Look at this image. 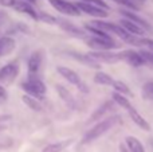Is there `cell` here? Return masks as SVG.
I'll use <instances>...</instances> for the list:
<instances>
[{
    "instance_id": "1",
    "label": "cell",
    "mask_w": 153,
    "mask_h": 152,
    "mask_svg": "<svg viewBox=\"0 0 153 152\" xmlns=\"http://www.w3.org/2000/svg\"><path fill=\"white\" fill-rule=\"evenodd\" d=\"M120 118H121L120 116H111V117L105 118V120L100 121L98 124H95L91 129H89V131L83 135V137H82V140H81V144H89V143L97 140L98 137L105 135L109 129L113 128L116 124H118Z\"/></svg>"
},
{
    "instance_id": "2",
    "label": "cell",
    "mask_w": 153,
    "mask_h": 152,
    "mask_svg": "<svg viewBox=\"0 0 153 152\" xmlns=\"http://www.w3.org/2000/svg\"><path fill=\"white\" fill-rule=\"evenodd\" d=\"M22 89L27 94H30L32 97H36V98H45L46 92H47L46 83L42 80L36 78V75H30L28 80L22 82Z\"/></svg>"
},
{
    "instance_id": "3",
    "label": "cell",
    "mask_w": 153,
    "mask_h": 152,
    "mask_svg": "<svg viewBox=\"0 0 153 152\" xmlns=\"http://www.w3.org/2000/svg\"><path fill=\"white\" fill-rule=\"evenodd\" d=\"M50 4L55 8L58 12L65 13V15L69 16H79L82 11L78 8L76 4H73L70 1H66V0H48Z\"/></svg>"
},
{
    "instance_id": "4",
    "label": "cell",
    "mask_w": 153,
    "mask_h": 152,
    "mask_svg": "<svg viewBox=\"0 0 153 152\" xmlns=\"http://www.w3.org/2000/svg\"><path fill=\"white\" fill-rule=\"evenodd\" d=\"M87 46L97 51L113 50V48L120 47V45H117L114 39H105V38H97V37H93L90 39H87Z\"/></svg>"
},
{
    "instance_id": "5",
    "label": "cell",
    "mask_w": 153,
    "mask_h": 152,
    "mask_svg": "<svg viewBox=\"0 0 153 152\" xmlns=\"http://www.w3.org/2000/svg\"><path fill=\"white\" fill-rule=\"evenodd\" d=\"M76 5H78V8L82 12L87 13V15L93 16V18L103 19V18H108V15H109L108 10H105V8H102V7H98V5H95V4H91V3L78 1Z\"/></svg>"
},
{
    "instance_id": "6",
    "label": "cell",
    "mask_w": 153,
    "mask_h": 152,
    "mask_svg": "<svg viewBox=\"0 0 153 152\" xmlns=\"http://www.w3.org/2000/svg\"><path fill=\"white\" fill-rule=\"evenodd\" d=\"M89 55L91 58H94L97 62L100 63H117V62L122 61L120 53H111L110 50H105V51H97L93 50L91 53H89Z\"/></svg>"
},
{
    "instance_id": "7",
    "label": "cell",
    "mask_w": 153,
    "mask_h": 152,
    "mask_svg": "<svg viewBox=\"0 0 153 152\" xmlns=\"http://www.w3.org/2000/svg\"><path fill=\"white\" fill-rule=\"evenodd\" d=\"M120 55H121L122 61H125L126 63H129L133 67H140L144 63H146V61L141 55V53H137L134 50H125L122 53H120Z\"/></svg>"
},
{
    "instance_id": "8",
    "label": "cell",
    "mask_w": 153,
    "mask_h": 152,
    "mask_svg": "<svg viewBox=\"0 0 153 152\" xmlns=\"http://www.w3.org/2000/svg\"><path fill=\"white\" fill-rule=\"evenodd\" d=\"M19 73V67L15 63H8L5 66L0 67V82L11 83L16 78Z\"/></svg>"
},
{
    "instance_id": "9",
    "label": "cell",
    "mask_w": 153,
    "mask_h": 152,
    "mask_svg": "<svg viewBox=\"0 0 153 152\" xmlns=\"http://www.w3.org/2000/svg\"><path fill=\"white\" fill-rule=\"evenodd\" d=\"M42 59H43V53L40 50H36L30 55L28 62H27V66H28V73L30 75H35L40 69V65H42Z\"/></svg>"
},
{
    "instance_id": "10",
    "label": "cell",
    "mask_w": 153,
    "mask_h": 152,
    "mask_svg": "<svg viewBox=\"0 0 153 152\" xmlns=\"http://www.w3.org/2000/svg\"><path fill=\"white\" fill-rule=\"evenodd\" d=\"M56 72H58L59 74H61L66 81H69L70 83H73V85H75V86H78L79 83L82 82V80H81V77H79V74H78L76 72H74L73 69H70V67H66V66H56Z\"/></svg>"
},
{
    "instance_id": "11",
    "label": "cell",
    "mask_w": 153,
    "mask_h": 152,
    "mask_svg": "<svg viewBox=\"0 0 153 152\" xmlns=\"http://www.w3.org/2000/svg\"><path fill=\"white\" fill-rule=\"evenodd\" d=\"M12 7L15 8L16 11H19V12H23V13H26V15H30L32 19L38 20L39 12H36V11H35V8L31 5V3L27 1V0H26V1H22V0H15V3H13Z\"/></svg>"
},
{
    "instance_id": "12",
    "label": "cell",
    "mask_w": 153,
    "mask_h": 152,
    "mask_svg": "<svg viewBox=\"0 0 153 152\" xmlns=\"http://www.w3.org/2000/svg\"><path fill=\"white\" fill-rule=\"evenodd\" d=\"M120 24H121L128 32L136 35V37H143V35L145 34V28H143V27L138 26L137 23H134V22L129 20V19H126V18L121 19V20H120Z\"/></svg>"
},
{
    "instance_id": "13",
    "label": "cell",
    "mask_w": 153,
    "mask_h": 152,
    "mask_svg": "<svg viewBox=\"0 0 153 152\" xmlns=\"http://www.w3.org/2000/svg\"><path fill=\"white\" fill-rule=\"evenodd\" d=\"M16 47V42L12 37H1L0 38V58L11 54Z\"/></svg>"
},
{
    "instance_id": "14",
    "label": "cell",
    "mask_w": 153,
    "mask_h": 152,
    "mask_svg": "<svg viewBox=\"0 0 153 152\" xmlns=\"http://www.w3.org/2000/svg\"><path fill=\"white\" fill-rule=\"evenodd\" d=\"M111 108H113V101L103 102L102 105H100V107H98L97 109L91 113V115H90L89 120H87V124L93 123V121H97V120H100V118H102L103 116H105V113L108 112V110H110Z\"/></svg>"
},
{
    "instance_id": "15",
    "label": "cell",
    "mask_w": 153,
    "mask_h": 152,
    "mask_svg": "<svg viewBox=\"0 0 153 152\" xmlns=\"http://www.w3.org/2000/svg\"><path fill=\"white\" fill-rule=\"evenodd\" d=\"M128 112H129V116H130V118H132V121L138 127V128H141L143 131H146V132L151 131V124H149L134 108H132V109L128 110Z\"/></svg>"
},
{
    "instance_id": "16",
    "label": "cell",
    "mask_w": 153,
    "mask_h": 152,
    "mask_svg": "<svg viewBox=\"0 0 153 152\" xmlns=\"http://www.w3.org/2000/svg\"><path fill=\"white\" fill-rule=\"evenodd\" d=\"M71 57H74L76 61H79L81 63L86 65L89 67H93V69H98L100 67V62H97L94 58L89 55V54H81V53H76V51H71Z\"/></svg>"
},
{
    "instance_id": "17",
    "label": "cell",
    "mask_w": 153,
    "mask_h": 152,
    "mask_svg": "<svg viewBox=\"0 0 153 152\" xmlns=\"http://www.w3.org/2000/svg\"><path fill=\"white\" fill-rule=\"evenodd\" d=\"M56 92H58L59 97L62 98V101H63L69 108L74 109L75 108V100H74V97H73V94L62 85H56Z\"/></svg>"
},
{
    "instance_id": "18",
    "label": "cell",
    "mask_w": 153,
    "mask_h": 152,
    "mask_svg": "<svg viewBox=\"0 0 153 152\" xmlns=\"http://www.w3.org/2000/svg\"><path fill=\"white\" fill-rule=\"evenodd\" d=\"M121 13L124 15V18H126V19H129V20H132V22H134V23H137L138 26H141L143 28L151 30V26H149V23L145 20V19H143L141 16H138L137 13L132 12L130 10H122Z\"/></svg>"
},
{
    "instance_id": "19",
    "label": "cell",
    "mask_w": 153,
    "mask_h": 152,
    "mask_svg": "<svg viewBox=\"0 0 153 152\" xmlns=\"http://www.w3.org/2000/svg\"><path fill=\"white\" fill-rule=\"evenodd\" d=\"M73 143L71 139H67V140H62V142H55V143H51V144H47L45 148H43L42 152H62L63 150H66L70 144Z\"/></svg>"
},
{
    "instance_id": "20",
    "label": "cell",
    "mask_w": 153,
    "mask_h": 152,
    "mask_svg": "<svg viewBox=\"0 0 153 152\" xmlns=\"http://www.w3.org/2000/svg\"><path fill=\"white\" fill-rule=\"evenodd\" d=\"M125 144H126L129 152H145L143 143L134 136H126L125 137Z\"/></svg>"
},
{
    "instance_id": "21",
    "label": "cell",
    "mask_w": 153,
    "mask_h": 152,
    "mask_svg": "<svg viewBox=\"0 0 153 152\" xmlns=\"http://www.w3.org/2000/svg\"><path fill=\"white\" fill-rule=\"evenodd\" d=\"M94 82L98 83V85H105V86H113L114 83V80L113 77H110L109 74H106V73L103 72H97L94 74Z\"/></svg>"
},
{
    "instance_id": "22",
    "label": "cell",
    "mask_w": 153,
    "mask_h": 152,
    "mask_svg": "<svg viewBox=\"0 0 153 152\" xmlns=\"http://www.w3.org/2000/svg\"><path fill=\"white\" fill-rule=\"evenodd\" d=\"M111 97H113V101L116 102V104H118L120 107L125 108L126 110H130L133 108L132 104H130V101L126 98V97H125V94H121V93H118V92L114 90L113 94H111Z\"/></svg>"
},
{
    "instance_id": "23",
    "label": "cell",
    "mask_w": 153,
    "mask_h": 152,
    "mask_svg": "<svg viewBox=\"0 0 153 152\" xmlns=\"http://www.w3.org/2000/svg\"><path fill=\"white\" fill-rule=\"evenodd\" d=\"M22 100H23V102L30 108V109L35 110V112H40V110H43V107L40 105V102L38 101L36 98H34L32 96H30V94H24V96L22 97Z\"/></svg>"
},
{
    "instance_id": "24",
    "label": "cell",
    "mask_w": 153,
    "mask_h": 152,
    "mask_svg": "<svg viewBox=\"0 0 153 152\" xmlns=\"http://www.w3.org/2000/svg\"><path fill=\"white\" fill-rule=\"evenodd\" d=\"M141 96L146 101H153V81H148L144 83L141 89Z\"/></svg>"
},
{
    "instance_id": "25",
    "label": "cell",
    "mask_w": 153,
    "mask_h": 152,
    "mask_svg": "<svg viewBox=\"0 0 153 152\" xmlns=\"http://www.w3.org/2000/svg\"><path fill=\"white\" fill-rule=\"evenodd\" d=\"M59 23H61V27H62V28L66 30L67 32H71V34L78 35V37H85V31H83V30H81V28H78V27L73 26V24H71V23H69V22H66V20H61Z\"/></svg>"
},
{
    "instance_id": "26",
    "label": "cell",
    "mask_w": 153,
    "mask_h": 152,
    "mask_svg": "<svg viewBox=\"0 0 153 152\" xmlns=\"http://www.w3.org/2000/svg\"><path fill=\"white\" fill-rule=\"evenodd\" d=\"M113 88L116 92H118V93H121V94H125V96H130V94H132L129 86H128L126 83H124L122 81H114Z\"/></svg>"
},
{
    "instance_id": "27",
    "label": "cell",
    "mask_w": 153,
    "mask_h": 152,
    "mask_svg": "<svg viewBox=\"0 0 153 152\" xmlns=\"http://www.w3.org/2000/svg\"><path fill=\"white\" fill-rule=\"evenodd\" d=\"M38 20L43 22V23H47V24H55V23H58V19H56L55 16L48 15L47 12H39Z\"/></svg>"
},
{
    "instance_id": "28",
    "label": "cell",
    "mask_w": 153,
    "mask_h": 152,
    "mask_svg": "<svg viewBox=\"0 0 153 152\" xmlns=\"http://www.w3.org/2000/svg\"><path fill=\"white\" fill-rule=\"evenodd\" d=\"M113 1L118 3L121 5H125L129 10H138V5L134 3V0H113Z\"/></svg>"
},
{
    "instance_id": "29",
    "label": "cell",
    "mask_w": 153,
    "mask_h": 152,
    "mask_svg": "<svg viewBox=\"0 0 153 152\" xmlns=\"http://www.w3.org/2000/svg\"><path fill=\"white\" fill-rule=\"evenodd\" d=\"M81 1L91 3V4H95V5H98V7H102V8H105V10H109L108 3L103 1V0H81Z\"/></svg>"
},
{
    "instance_id": "30",
    "label": "cell",
    "mask_w": 153,
    "mask_h": 152,
    "mask_svg": "<svg viewBox=\"0 0 153 152\" xmlns=\"http://www.w3.org/2000/svg\"><path fill=\"white\" fill-rule=\"evenodd\" d=\"M7 100H8V94H7V92H5V89L3 88V86H0V104L5 102Z\"/></svg>"
},
{
    "instance_id": "31",
    "label": "cell",
    "mask_w": 153,
    "mask_h": 152,
    "mask_svg": "<svg viewBox=\"0 0 153 152\" xmlns=\"http://www.w3.org/2000/svg\"><path fill=\"white\" fill-rule=\"evenodd\" d=\"M141 43L143 45H146L149 48L153 51V39H146V38H141Z\"/></svg>"
},
{
    "instance_id": "32",
    "label": "cell",
    "mask_w": 153,
    "mask_h": 152,
    "mask_svg": "<svg viewBox=\"0 0 153 152\" xmlns=\"http://www.w3.org/2000/svg\"><path fill=\"white\" fill-rule=\"evenodd\" d=\"M78 89L81 92H83V93H87V92H89V89H87V86H86V83H83V82H81L78 85Z\"/></svg>"
},
{
    "instance_id": "33",
    "label": "cell",
    "mask_w": 153,
    "mask_h": 152,
    "mask_svg": "<svg viewBox=\"0 0 153 152\" xmlns=\"http://www.w3.org/2000/svg\"><path fill=\"white\" fill-rule=\"evenodd\" d=\"M13 3H15V0H0V4L1 5H11L12 7Z\"/></svg>"
},
{
    "instance_id": "34",
    "label": "cell",
    "mask_w": 153,
    "mask_h": 152,
    "mask_svg": "<svg viewBox=\"0 0 153 152\" xmlns=\"http://www.w3.org/2000/svg\"><path fill=\"white\" fill-rule=\"evenodd\" d=\"M120 152H129V150H128L126 144H120Z\"/></svg>"
},
{
    "instance_id": "35",
    "label": "cell",
    "mask_w": 153,
    "mask_h": 152,
    "mask_svg": "<svg viewBox=\"0 0 153 152\" xmlns=\"http://www.w3.org/2000/svg\"><path fill=\"white\" fill-rule=\"evenodd\" d=\"M27 1H30V3H35L36 0H27Z\"/></svg>"
},
{
    "instance_id": "36",
    "label": "cell",
    "mask_w": 153,
    "mask_h": 152,
    "mask_svg": "<svg viewBox=\"0 0 153 152\" xmlns=\"http://www.w3.org/2000/svg\"><path fill=\"white\" fill-rule=\"evenodd\" d=\"M151 144H152V147H153V139L151 140Z\"/></svg>"
},
{
    "instance_id": "37",
    "label": "cell",
    "mask_w": 153,
    "mask_h": 152,
    "mask_svg": "<svg viewBox=\"0 0 153 152\" xmlns=\"http://www.w3.org/2000/svg\"><path fill=\"white\" fill-rule=\"evenodd\" d=\"M138 1H141V3H144V1H145V0H138Z\"/></svg>"
}]
</instances>
